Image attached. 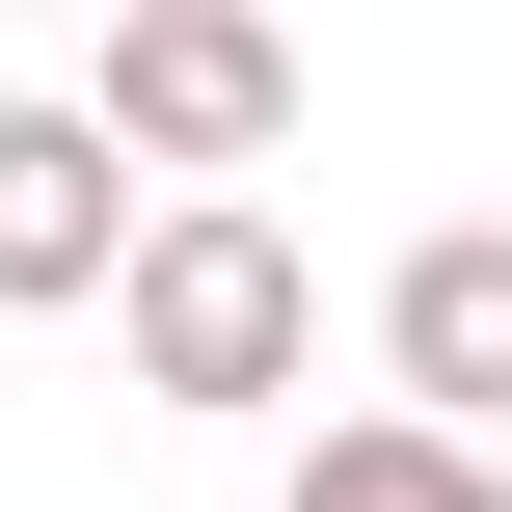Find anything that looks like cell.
<instances>
[{"label":"cell","mask_w":512,"mask_h":512,"mask_svg":"<svg viewBox=\"0 0 512 512\" xmlns=\"http://www.w3.org/2000/svg\"><path fill=\"white\" fill-rule=\"evenodd\" d=\"M297 512H512V459L459 405H351V432H297Z\"/></svg>","instance_id":"cell-5"},{"label":"cell","mask_w":512,"mask_h":512,"mask_svg":"<svg viewBox=\"0 0 512 512\" xmlns=\"http://www.w3.org/2000/svg\"><path fill=\"white\" fill-rule=\"evenodd\" d=\"M108 351H135V405H297V378H324L297 216H270V189H162L135 270H108Z\"/></svg>","instance_id":"cell-1"},{"label":"cell","mask_w":512,"mask_h":512,"mask_svg":"<svg viewBox=\"0 0 512 512\" xmlns=\"http://www.w3.org/2000/svg\"><path fill=\"white\" fill-rule=\"evenodd\" d=\"M108 135H135L162 189L297 162V27H270V0H108Z\"/></svg>","instance_id":"cell-2"},{"label":"cell","mask_w":512,"mask_h":512,"mask_svg":"<svg viewBox=\"0 0 512 512\" xmlns=\"http://www.w3.org/2000/svg\"><path fill=\"white\" fill-rule=\"evenodd\" d=\"M135 216H162V162L108 135V81L81 108H0V324H81L135 270Z\"/></svg>","instance_id":"cell-3"},{"label":"cell","mask_w":512,"mask_h":512,"mask_svg":"<svg viewBox=\"0 0 512 512\" xmlns=\"http://www.w3.org/2000/svg\"><path fill=\"white\" fill-rule=\"evenodd\" d=\"M378 378L459 405V432H512V216H432V243L378 270Z\"/></svg>","instance_id":"cell-4"}]
</instances>
